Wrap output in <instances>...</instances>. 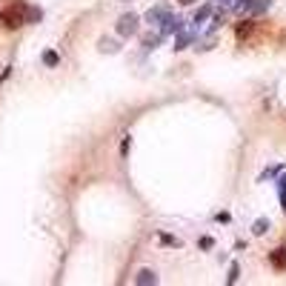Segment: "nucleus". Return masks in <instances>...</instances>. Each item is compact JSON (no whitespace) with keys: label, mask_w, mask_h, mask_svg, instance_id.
<instances>
[{"label":"nucleus","mask_w":286,"mask_h":286,"mask_svg":"<svg viewBox=\"0 0 286 286\" xmlns=\"http://www.w3.org/2000/svg\"><path fill=\"white\" fill-rule=\"evenodd\" d=\"M284 212H286V195H284Z\"/></svg>","instance_id":"17"},{"label":"nucleus","mask_w":286,"mask_h":286,"mask_svg":"<svg viewBox=\"0 0 286 286\" xmlns=\"http://www.w3.org/2000/svg\"><path fill=\"white\" fill-rule=\"evenodd\" d=\"M160 40H163V34H146V37H143V49H155Z\"/></svg>","instance_id":"8"},{"label":"nucleus","mask_w":286,"mask_h":286,"mask_svg":"<svg viewBox=\"0 0 286 286\" xmlns=\"http://www.w3.org/2000/svg\"><path fill=\"white\" fill-rule=\"evenodd\" d=\"M26 15H29V6H26V3H12V6L0 15V20H3L6 29H17V26L26 23Z\"/></svg>","instance_id":"1"},{"label":"nucleus","mask_w":286,"mask_h":286,"mask_svg":"<svg viewBox=\"0 0 286 286\" xmlns=\"http://www.w3.org/2000/svg\"><path fill=\"white\" fill-rule=\"evenodd\" d=\"M252 232H255V235H266V232H269V220H266V218H260V220H255V226H252Z\"/></svg>","instance_id":"7"},{"label":"nucleus","mask_w":286,"mask_h":286,"mask_svg":"<svg viewBox=\"0 0 286 286\" xmlns=\"http://www.w3.org/2000/svg\"><path fill=\"white\" fill-rule=\"evenodd\" d=\"M237 275H240V266H237V263H232V266H229V284H235Z\"/></svg>","instance_id":"12"},{"label":"nucleus","mask_w":286,"mask_h":286,"mask_svg":"<svg viewBox=\"0 0 286 286\" xmlns=\"http://www.w3.org/2000/svg\"><path fill=\"white\" fill-rule=\"evenodd\" d=\"M201 249H212V237H201Z\"/></svg>","instance_id":"14"},{"label":"nucleus","mask_w":286,"mask_h":286,"mask_svg":"<svg viewBox=\"0 0 286 286\" xmlns=\"http://www.w3.org/2000/svg\"><path fill=\"white\" fill-rule=\"evenodd\" d=\"M169 15H172V12H169V6H157V9H152L149 15H146V20H149L152 26H163Z\"/></svg>","instance_id":"3"},{"label":"nucleus","mask_w":286,"mask_h":286,"mask_svg":"<svg viewBox=\"0 0 286 286\" xmlns=\"http://www.w3.org/2000/svg\"><path fill=\"white\" fill-rule=\"evenodd\" d=\"M137 29H140V17L132 15V12L118 20V34H123V37H135Z\"/></svg>","instance_id":"2"},{"label":"nucleus","mask_w":286,"mask_h":286,"mask_svg":"<svg viewBox=\"0 0 286 286\" xmlns=\"http://www.w3.org/2000/svg\"><path fill=\"white\" fill-rule=\"evenodd\" d=\"M249 29H252V23H249V20H246V23H240V26H237V37H246Z\"/></svg>","instance_id":"13"},{"label":"nucleus","mask_w":286,"mask_h":286,"mask_svg":"<svg viewBox=\"0 0 286 286\" xmlns=\"http://www.w3.org/2000/svg\"><path fill=\"white\" fill-rule=\"evenodd\" d=\"M160 243H163V246H181V240L172 237V235H160Z\"/></svg>","instance_id":"10"},{"label":"nucleus","mask_w":286,"mask_h":286,"mask_svg":"<svg viewBox=\"0 0 286 286\" xmlns=\"http://www.w3.org/2000/svg\"><path fill=\"white\" fill-rule=\"evenodd\" d=\"M209 12H212L209 6H203V9H198V15H195V23H203V20L209 17Z\"/></svg>","instance_id":"11"},{"label":"nucleus","mask_w":286,"mask_h":286,"mask_svg":"<svg viewBox=\"0 0 286 286\" xmlns=\"http://www.w3.org/2000/svg\"><path fill=\"white\" fill-rule=\"evenodd\" d=\"M43 63H46V66H57V63H60V54H57V52H43Z\"/></svg>","instance_id":"9"},{"label":"nucleus","mask_w":286,"mask_h":286,"mask_svg":"<svg viewBox=\"0 0 286 286\" xmlns=\"http://www.w3.org/2000/svg\"><path fill=\"white\" fill-rule=\"evenodd\" d=\"M181 6H192V3H198V0H178Z\"/></svg>","instance_id":"15"},{"label":"nucleus","mask_w":286,"mask_h":286,"mask_svg":"<svg viewBox=\"0 0 286 286\" xmlns=\"http://www.w3.org/2000/svg\"><path fill=\"white\" fill-rule=\"evenodd\" d=\"M135 284L137 286H149V284H157V275L152 269H140L137 272V278H135Z\"/></svg>","instance_id":"4"},{"label":"nucleus","mask_w":286,"mask_h":286,"mask_svg":"<svg viewBox=\"0 0 286 286\" xmlns=\"http://www.w3.org/2000/svg\"><path fill=\"white\" fill-rule=\"evenodd\" d=\"M269 260L278 266V269H286V249H275V252L269 255Z\"/></svg>","instance_id":"6"},{"label":"nucleus","mask_w":286,"mask_h":286,"mask_svg":"<svg viewBox=\"0 0 286 286\" xmlns=\"http://www.w3.org/2000/svg\"><path fill=\"white\" fill-rule=\"evenodd\" d=\"M98 49H101V52H109V54H115V52H120V46L112 40V37H101V40H98Z\"/></svg>","instance_id":"5"},{"label":"nucleus","mask_w":286,"mask_h":286,"mask_svg":"<svg viewBox=\"0 0 286 286\" xmlns=\"http://www.w3.org/2000/svg\"><path fill=\"white\" fill-rule=\"evenodd\" d=\"M281 189H284V192H286V175H284V178H281Z\"/></svg>","instance_id":"16"}]
</instances>
